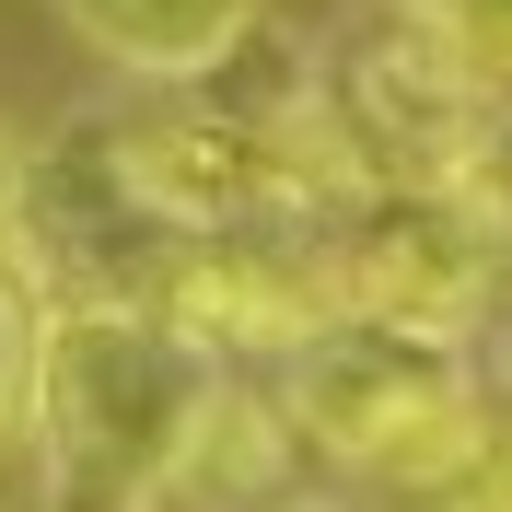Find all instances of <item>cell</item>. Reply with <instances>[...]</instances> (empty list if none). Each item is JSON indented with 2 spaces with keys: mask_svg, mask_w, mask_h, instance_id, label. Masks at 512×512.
<instances>
[{
  "mask_svg": "<svg viewBox=\"0 0 512 512\" xmlns=\"http://www.w3.org/2000/svg\"><path fill=\"white\" fill-rule=\"evenodd\" d=\"M24 431L47 512H163L222 431V350L163 303H47Z\"/></svg>",
  "mask_w": 512,
  "mask_h": 512,
  "instance_id": "obj_1",
  "label": "cell"
},
{
  "mask_svg": "<svg viewBox=\"0 0 512 512\" xmlns=\"http://www.w3.org/2000/svg\"><path fill=\"white\" fill-rule=\"evenodd\" d=\"M280 419L338 466L373 478H419L443 454L489 443L478 396H466V350L431 326H384V315H315L280 350Z\"/></svg>",
  "mask_w": 512,
  "mask_h": 512,
  "instance_id": "obj_2",
  "label": "cell"
},
{
  "mask_svg": "<svg viewBox=\"0 0 512 512\" xmlns=\"http://www.w3.org/2000/svg\"><path fill=\"white\" fill-rule=\"evenodd\" d=\"M315 280H326V315H384V326L454 338L489 303L501 268H489V233L466 210V187H361L338 210V233H326Z\"/></svg>",
  "mask_w": 512,
  "mask_h": 512,
  "instance_id": "obj_3",
  "label": "cell"
},
{
  "mask_svg": "<svg viewBox=\"0 0 512 512\" xmlns=\"http://www.w3.org/2000/svg\"><path fill=\"white\" fill-rule=\"evenodd\" d=\"M350 152H361V187H466L478 163V128H489V94L478 70L454 59L443 35H419L408 12L350 59Z\"/></svg>",
  "mask_w": 512,
  "mask_h": 512,
  "instance_id": "obj_4",
  "label": "cell"
},
{
  "mask_svg": "<svg viewBox=\"0 0 512 512\" xmlns=\"http://www.w3.org/2000/svg\"><path fill=\"white\" fill-rule=\"evenodd\" d=\"M59 24L94 47L105 70L152 82V94H198L245 59L256 0H59Z\"/></svg>",
  "mask_w": 512,
  "mask_h": 512,
  "instance_id": "obj_5",
  "label": "cell"
},
{
  "mask_svg": "<svg viewBox=\"0 0 512 512\" xmlns=\"http://www.w3.org/2000/svg\"><path fill=\"white\" fill-rule=\"evenodd\" d=\"M384 12H408L419 35H443L454 59L478 70V94L512 105V0H384Z\"/></svg>",
  "mask_w": 512,
  "mask_h": 512,
  "instance_id": "obj_6",
  "label": "cell"
},
{
  "mask_svg": "<svg viewBox=\"0 0 512 512\" xmlns=\"http://www.w3.org/2000/svg\"><path fill=\"white\" fill-rule=\"evenodd\" d=\"M35 338H47V291L24 280V256L0 245V443H12L24 408H35Z\"/></svg>",
  "mask_w": 512,
  "mask_h": 512,
  "instance_id": "obj_7",
  "label": "cell"
},
{
  "mask_svg": "<svg viewBox=\"0 0 512 512\" xmlns=\"http://www.w3.org/2000/svg\"><path fill=\"white\" fill-rule=\"evenodd\" d=\"M0 245H12V152H0Z\"/></svg>",
  "mask_w": 512,
  "mask_h": 512,
  "instance_id": "obj_8",
  "label": "cell"
}]
</instances>
